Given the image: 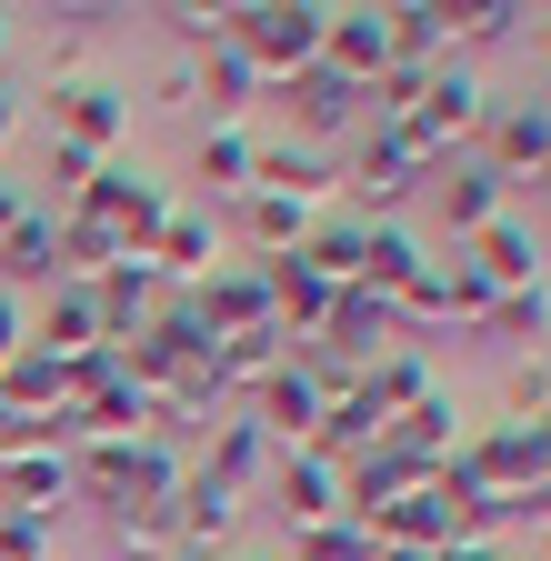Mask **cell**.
I'll return each mask as SVG.
<instances>
[{"label":"cell","instance_id":"obj_1","mask_svg":"<svg viewBox=\"0 0 551 561\" xmlns=\"http://www.w3.org/2000/svg\"><path fill=\"white\" fill-rule=\"evenodd\" d=\"M50 151L111 171L130 151V91L101 81V70H60V81H50Z\"/></svg>","mask_w":551,"mask_h":561},{"label":"cell","instance_id":"obj_2","mask_svg":"<svg viewBox=\"0 0 551 561\" xmlns=\"http://www.w3.org/2000/svg\"><path fill=\"white\" fill-rule=\"evenodd\" d=\"M321 21H331V0H251V11H231V50L261 70V91L301 81L321 60Z\"/></svg>","mask_w":551,"mask_h":561},{"label":"cell","instance_id":"obj_3","mask_svg":"<svg viewBox=\"0 0 551 561\" xmlns=\"http://www.w3.org/2000/svg\"><path fill=\"white\" fill-rule=\"evenodd\" d=\"M71 221L111 231L120 251H151V241H161V221H171V181H151L141 161H111L101 181H81V191H71Z\"/></svg>","mask_w":551,"mask_h":561},{"label":"cell","instance_id":"obj_4","mask_svg":"<svg viewBox=\"0 0 551 561\" xmlns=\"http://www.w3.org/2000/svg\"><path fill=\"white\" fill-rule=\"evenodd\" d=\"M481 121H492V91H481V70L471 60H441L432 81H422V101H411V130H422V151L451 171V151H471L481 140Z\"/></svg>","mask_w":551,"mask_h":561},{"label":"cell","instance_id":"obj_5","mask_svg":"<svg viewBox=\"0 0 551 561\" xmlns=\"http://www.w3.org/2000/svg\"><path fill=\"white\" fill-rule=\"evenodd\" d=\"M181 311L200 321V341H251V331H282V321H271V280H261V261L251 251H231L211 280H200V291H181Z\"/></svg>","mask_w":551,"mask_h":561},{"label":"cell","instance_id":"obj_6","mask_svg":"<svg viewBox=\"0 0 551 561\" xmlns=\"http://www.w3.org/2000/svg\"><path fill=\"white\" fill-rule=\"evenodd\" d=\"M251 421H261L271 451H311V432H321V371H311V351H291V362L251 391Z\"/></svg>","mask_w":551,"mask_h":561},{"label":"cell","instance_id":"obj_7","mask_svg":"<svg viewBox=\"0 0 551 561\" xmlns=\"http://www.w3.org/2000/svg\"><path fill=\"white\" fill-rule=\"evenodd\" d=\"M551 161V101H492V121H481V171H502V181H541Z\"/></svg>","mask_w":551,"mask_h":561},{"label":"cell","instance_id":"obj_8","mask_svg":"<svg viewBox=\"0 0 551 561\" xmlns=\"http://www.w3.org/2000/svg\"><path fill=\"white\" fill-rule=\"evenodd\" d=\"M321 70H341L352 91H371L391 70V11H371V0H341V11L321 21Z\"/></svg>","mask_w":551,"mask_h":561},{"label":"cell","instance_id":"obj_9","mask_svg":"<svg viewBox=\"0 0 551 561\" xmlns=\"http://www.w3.org/2000/svg\"><path fill=\"white\" fill-rule=\"evenodd\" d=\"M231 251H221V221L200 201H171V221H161V241H151V271H161V291H200Z\"/></svg>","mask_w":551,"mask_h":561},{"label":"cell","instance_id":"obj_10","mask_svg":"<svg viewBox=\"0 0 551 561\" xmlns=\"http://www.w3.org/2000/svg\"><path fill=\"white\" fill-rule=\"evenodd\" d=\"M171 291H161V271H151V251H120L111 271H91V311H101V341L120 351L130 331H141L151 311H161Z\"/></svg>","mask_w":551,"mask_h":561},{"label":"cell","instance_id":"obj_11","mask_svg":"<svg viewBox=\"0 0 551 561\" xmlns=\"http://www.w3.org/2000/svg\"><path fill=\"white\" fill-rule=\"evenodd\" d=\"M141 432H151V391L111 362V371L71 401V442H141Z\"/></svg>","mask_w":551,"mask_h":561},{"label":"cell","instance_id":"obj_12","mask_svg":"<svg viewBox=\"0 0 551 561\" xmlns=\"http://www.w3.org/2000/svg\"><path fill=\"white\" fill-rule=\"evenodd\" d=\"M291 91V140H301V151H321V140H341V130H352L361 121V91L352 81H341V70H301V81H282Z\"/></svg>","mask_w":551,"mask_h":561},{"label":"cell","instance_id":"obj_13","mask_svg":"<svg viewBox=\"0 0 551 561\" xmlns=\"http://www.w3.org/2000/svg\"><path fill=\"white\" fill-rule=\"evenodd\" d=\"M271 491H282L291 531L341 522V461H331V451H282V461H271Z\"/></svg>","mask_w":551,"mask_h":561},{"label":"cell","instance_id":"obj_14","mask_svg":"<svg viewBox=\"0 0 551 561\" xmlns=\"http://www.w3.org/2000/svg\"><path fill=\"white\" fill-rule=\"evenodd\" d=\"M461 251H471V271L492 280V291H531V280H541V231L521 221V210H502V221L471 231Z\"/></svg>","mask_w":551,"mask_h":561},{"label":"cell","instance_id":"obj_15","mask_svg":"<svg viewBox=\"0 0 551 561\" xmlns=\"http://www.w3.org/2000/svg\"><path fill=\"white\" fill-rule=\"evenodd\" d=\"M422 271H432V241L411 231V221H361V280H352V291L391 301L401 280H422Z\"/></svg>","mask_w":551,"mask_h":561},{"label":"cell","instance_id":"obj_16","mask_svg":"<svg viewBox=\"0 0 551 561\" xmlns=\"http://www.w3.org/2000/svg\"><path fill=\"white\" fill-rule=\"evenodd\" d=\"M271 461H282V451H271V442H261V421L241 411V421H211V451H200L191 471L211 481V491H231V502H241L251 481H271Z\"/></svg>","mask_w":551,"mask_h":561},{"label":"cell","instance_id":"obj_17","mask_svg":"<svg viewBox=\"0 0 551 561\" xmlns=\"http://www.w3.org/2000/svg\"><path fill=\"white\" fill-rule=\"evenodd\" d=\"M251 191H282V201H301V210H331L341 171H331V151H301V140H261Z\"/></svg>","mask_w":551,"mask_h":561},{"label":"cell","instance_id":"obj_18","mask_svg":"<svg viewBox=\"0 0 551 561\" xmlns=\"http://www.w3.org/2000/svg\"><path fill=\"white\" fill-rule=\"evenodd\" d=\"M31 351H50V362L111 351L101 341V311H91V280H50V311H31Z\"/></svg>","mask_w":551,"mask_h":561},{"label":"cell","instance_id":"obj_19","mask_svg":"<svg viewBox=\"0 0 551 561\" xmlns=\"http://www.w3.org/2000/svg\"><path fill=\"white\" fill-rule=\"evenodd\" d=\"M251 161H261V140L241 121H211V130H200V151H191V181L211 191V201H241L251 191Z\"/></svg>","mask_w":551,"mask_h":561},{"label":"cell","instance_id":"obj_20","mask_svg":"<svg viewBox=\"0 0 551 561\" xmlns=\"http://www.w3.org/2000/svg\"><path fill=\"white\" fill-rule=\"evenodd\" d=\"M171 522H181V551H200V561H211V551H231V531H241V502H231V491H211V481H181V502H171Z\"/></svg>","mask_w":551,"mask_h":561},{"label":"cell","instance_id":"obj_21","mask_svg":"<svg viewBox=\"0 0 551 561\" xmlns=\"http://www.w3.org/2000/svg\"><path fill=\"white\" fill-rule=\"evenodd\" d=\"M512 210V181L502 171H481V161H461L451 181H441V221H451V241H471V231H492Z\"/></svg>","mask_w":551,"mask_h":561},{"label":"cell","instance_id":"obj_22","mask_svg":"<svg viewBox=\"0 0 551 561\" xmlns=\"http://www.w3.org/2000/svg\"><path fill=\"white\" fill-rule=\"evenodd\" d=\"M261 91V70L231 50V31L211 41V50H200V70H191V101H211V121H241V101Z\"/></svg>","mask_w":551,"mask_h":561},{"label":"cell","instance_id":"obj_23","mask_svg":"<svg viewBox=\"0 0 551 561\" xmlns=\"http://www.w3.org/2000/svg\"><path fill=\"white\" fill-rule=\"evenodd\" d=\"M481 341H502L512 362H521V351H541V341H551V291H541V280H531V291H502L492 311H481Z\"/></svg>","mask_w":551,"mask_h":561},{"label":"cell","instance_id":"obj_24","mask_svg":"<svg viewBox=\"0 0 551 561\" xmlns=\"http://www.w3.org/2000/svg\"><path fill=\"white\" fill-rule=\"evenodd\" d=\"M282 362H291V341H282V331H251V341H221V351H211V391H221V401H231V391H261V381L282 371Z\"/></svg>","mask_w":551,"mask_h":561},{"label":"cell","instance_id":"obj_25","mask_svg":"<svg viewBox=\"0 0 551 561\" xmlns=\"http://www.w3.org/2000/svg\"><path fill=\"white\" fill-rule=\"evenodd\" d=\"M451 421H461V411H451V391H432V401H411L381 442H391V451H411V461H451V451H461V432H451Z\"/></svg>","mask_w":551,"mask_h":561},{"label":"cell","instance_id":"obj_26","mask_svg":"<svg viewBox=\"0 0 551 561\" xmlns=\"http://www.w3.org/2000/svg\"><path fill=\"white\" fill-rule=\"evenodd\" d=\"M361 391H371V411H381V421H401L411 401H432L441 381H432V362H422V351H381V362L361 371Z\"/></svg>","mask_w":551,"mask_h":561},{"label":"cell","instance_id":"obj_27","mask_svg":"<svg viewBox=\"0 0 551 561\" xmlns=\"http://www.w3.org/2000/svg\"><path fill=\"white\" fill-rule=\"evenodd\" d=\"M0 271H11V291H21V280H60V221H50V210H21V221H11Z\"/></svg>","mask_w":551,"mask_h":561},{"label":"cell","instance_id":"obj_28","mask_svg":"<svg viewBox=\"0 0 551 561\" xmlns=\"http://www.w3.org/2000/svg\"><path fill=\"white\" fill-rule=\"evenodd\" d=\"M531 11L521 0H471V11H441V41H451V60H471V50H492V41H512Z\"/></svg>","mask_w":551,"mask_h":561},{"label":"cell","instance_id":"obj_29","mask_svg":"<svg viewBox=\"0 0 551 561\" xmlns=\"http://www.w3.org/2000/svg\"><path fill=\"white\" fill-rule=\"evenodd\" d=\"M502 421H521V432L551 421V351H521V362L502 371Z\"/></svg>","mask_w":551,"mask_h":561},{"label":"cell","instance_id":"obj_30","mask_svg":"<svg viewBox=\"0 0 551 561\" xmlns=\"http://www.w3.org/2000/svg\"><path fill=\"white\" fill-rule=\"evenodd\" d=\"M391 60H411V70H441V60H451L432 0H401V11H391Z\"/></svg>","mask_w":551,"mask_h":561},{"label":"cell","instance_id":"obj_31","mask_svg":"<svg viewBox=\"0 0 551 561\" xmlns=\"http://www.w3.org/2000/svg\"><path fill=\"white\" fill-rule=\"evenodd\" d=\"M301 261L331 280V291H352V280H361V221H321V231L301 241Z\"/></svg>","mask_w":551,"mask_h":561},{"label":"cell","instance_id":"obj_32","mask_svg":"<svg viewBox=\"0 0 551 561\" xmlns=\"http://www.w3.org/2000/svg\"><path fill=\"white\" fill-rule=\"evenodd\" d=\"M111 541H120L130 561H171V551H181V522H171V502H151V512H111Z\"/></svg>","mask_w":551,"mask_h":561},{"label":"cell","instance_id":"obj_33","mask_svg":"<svg viewBox=\"0 0 551 561\" xmlns=\"http://www.w3.org/2000/svg\"><path fill=\"white\" fill-rule=\"evenodd\" d=\"M441 321H451V291H441V261H432L422 280L391 291V331H441Z\"/></svg>","mask_w":551,"mask_h":561},{"label":"cell","instance_id":"obj_34","mask_svg":"<svg viewBox=\"0 0 551 561\" xmlns=\"http://www.w3.org/2000/svg\"><path fill=\"white\" fill-rule=\"evenodd\" d=\"M291 561H371V531H361V522H321V531H291Z\"/></svg>","mask_w":551,"mask_h":561},{"label":"cell","instance_id":"obj_35","mask_svg":"<svg viewBox=\"0 0 551 561\" xmlns=\"http://www.w3.org/2000/svg\"><path fill=\"white\" fill-rule=\"evenodd\" d=\"M441 291H451V321H471V331H481V311H492V301H502V291H492V280H481V271H471V251H451V261H441Z\"/></svg>","mask_w":551,"mask_h":561},{"label":"cell","instance_id":"obj_36","mask_svg":"<svg viewBox=\"0 0 551 561\" xmlns=\"http://www.w3.org/2000/svg\"><path fill=\"white\" fill-rule=\"evenodd\" d=\"M0 561H50V522H31V512H0Z\"/></svg>","mask_w":551,"mask_h":561},{"label":"cell","instance_id":"obj_37","mask_svg":"<svg viewBox=\"0 0 551 561\" xmlns=\"http://www.w3.org/2000/svg\"><path fill=\"white\" fill-rule=\"evenodd\" d=\"M31 351V291H11V280H0V371H11Z\"/></svg>","mask_w":551,"mask_h":561},{"label":"cell","instance_id":"obj_38","mask_svg":"<svg viewBox=\"0 0 551 561\" xmlns=\"http://www.w3.org/2000/svg\"><path fill=\"white\" fill-rule=\"evenodd\" d=\"M171 31H181V50L200 60V50H211V41L231 31V11H171Z\"/></svg>","mask_w":551,"mask_h":561},{"label":"cell","instance_id":"obj_39","mask_svg":"<svg viewBox=\"0 0 551 561\" xmlns=\"http://www.w3.org/2000/svg\"><path fill=\"white\" fill-rule=\"evenodd\" d=\"M21 210H31V201H21V181H0V241H11V221H21Z\"/></svg>","mask_w":551,"mask_h":561},{"label":"cell","instance_id":"obj_40","mask_svg":"<svg viewBox=\"0 0 551 561\" xmlns=\"http://www.w3.org/2000/svg\"><path fill=\"white\" fill-rule=\"evenodd\" d=\"M432 561H512V551H481V541H451V551H432Z\"/></svg>","mask_w":551,"mask_h":561},{"label":"cell","instance_id":"obj_41","mask_svg":"<svg viewBox=\"0 0 551 561\" xmlns=\"http://www.w3.org/2000/svg\"><path fill=\"white\" fill-rule=\"evenodd\" d=\"M21 130V101H11V81H0V140H11Z\"/></svg>","mask_w":551,"mask_h":561},{"label":"cell","instance_id":"obj_42","mask_svg":"<svg viewBox=\"0 0 551 561\" xmlns=\"http://www.w3.org/2000/svg\"><path fill=\"white\" fill-rule=\"evenodd\" d=\"M541 101H551V31H541Z\"/></svg>","mask_w":551,"mask_h":561},{"label":"cell","instance_id":"obj_43","mask_svg":"<svg viewBox=\"0 0 551 561\" xmlns=\"http://www.w3.org/2000/svg\"><path fill=\"white\" fill-rule=\"evenodd\" d=\"M531 561H551V522H541V541H531Z\"/></svg>","mask_w":551,"mask_h":561},{"label":"cell","instance_id":"obj_44","mask_svg":"<svg viewBox=\"0 0 551 561\" xmlns=\"http://www.w3.org/2000/svg\"><path fill=\"white\" fill-rule=\"evenodd\" d=\"M0 60H11V11H0Z\"/></svg>","mask_w":551,"mask_h":561},{"label":"cell","instance_id":"obj_45","mask_svg":"<svg viewBox=\"0 0 551 561\" xmlns=\"http://www.w3.org/2000/svg\"><path fill=\"white\" fill-rule=\"evenodd\" d=\"M221 561H261V551H221Z\"/></svg>","mask_w":551,"mask_h":561},{"label":"cell","instance_id":"obj_46","mask_svg":"<svg viewBox=\"0 0 551 561\" xmlns=\"http://www.w3.org/2000/svg\"><path fill=\"white\" fill-rule=\"evenodd\" d=\"M0 442H11V411H0Z\"/></svg>","mask_w":551,"mask_h":561},{"label":"cell","instance_id":"obj_47","mask_svg":"<svg viewBox=\"0 0 551 561\" xmlns=\"http://www.w3.org/2000/svg\"><path fill=\"white\" fill-rule=\"evenodd\" d=\"M541 191H551V161H541Z\"/></svg>","mask_w":551,"mask_h":561}]
</instances>
